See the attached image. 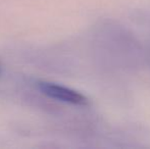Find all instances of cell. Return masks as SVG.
<instances>
[{"instance_id": "obj_1", "label": "cell", "mask_w": 150, "mask_h": 149, "mask_svg": "<svg viewBox=\"0 0 150 149\" xmlns=\"http://www.w3.org/2000/svg\"><path fill=\"white\" fill-rule=\"evenodd\" d=\"M37 88L42 94L47 97L64 103L73 104V105H87L89 102L85 95L60 84L48 81H38Z\"/></svg>"}, {"instance_id": "obj_2", "label": "cell", "mask_w": 150, "mask_h": 149, "mask_svg": "<svg viewBox=\"0 0 150 149\" xmlns=\"http://www.w3.org/2000/svg\"><path fill=\"white\" fill-rule=\"evenodd\" d=\"M0 75H1V64H0Z\"/></svg>"}]
</instances>
